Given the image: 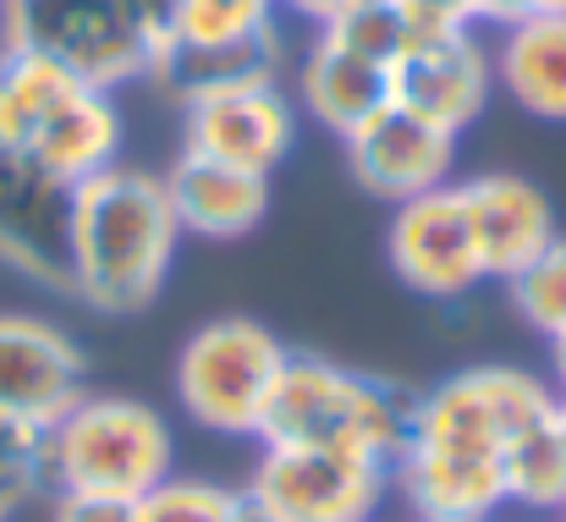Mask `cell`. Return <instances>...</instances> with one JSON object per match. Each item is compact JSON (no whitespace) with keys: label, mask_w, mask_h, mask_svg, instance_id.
I'll use <instances>...</instances> for the list:
<instances>
[{"label":"cell","mask_w":566,"mask_h":522,"mask_svg":"<svg viewBox=\"0 0 566 522\" xmlns=\"http://www.w3.org/2000/svg\"><path fill=\"white\" fill-rule=\"evenodd\" d=\"M182 226L166 181L138 166H111L72 187L66 220V297L94 314L133 320L160 303L177 264Z\"/></svg>","instance_id":"6da1fadb"},{"label":"cell","mask_w":566,"mask_h":522,"mask_svg":"<svg viewBox=\"0 0 566 522\" xmlns=\"http://www.w3.org/2000/svg\"><path fill=\"white\" fill-rule=\"evenodd\" d=\"M418 390H401L390 379L342 368L319 352H292L275 385V401L264 413L259 446H331L379 462L396 479V462L412 440Z\"/></svg>","instance_id":"7a4b0ae2"},{"label":"cell","mask_w":566,"mask_h":522,"mask_svg":"<svg viewBox=\"0 0 566 522\" xmlns=\"http://www.w3.org/2000/svg\"><path fill=\"white\" fill-rule=\"evenodd\" d=\"M0 144L28 155L61 187H77L122 160L116 94L0 44Z\"/></svg>","instance_id":"3957f363"},{"label":"cell","mask_w":566,"mask_h":522,"mask_svg":"<svg viewBox=\"0 0 566 522\" xmlns=\"http://www.w3.org/2000/svg\"><path fill=\"white\" fill-rule=\"evenodd\" d=\"M177 473V435L160 407L116 390H83L44 435V490L144 501Z\"/></svg>","instance_id":"277c9868"},{"label":"cell","mask_w":566,"mask_h":522,"mask_svg":"<svg viewBox=\"0 0 566 522\" xmlns=\"http://www.w3.org/2000/svg\"><path fill=\"white\" fill-rule=\"evenodd\" d=\"M286 357V342L259 320H209L177 352V401L220 440H259Z\"/></svg>","instance_id":"5b68a950"},{"label":"cell","mask_w":566,"mask_h":522,"mask_svg":"<svg viewBox=\"0 0 566 522\" xmlns=\"http://www.w3.org/2000/svg\"><path fill=\"white\" fill-rule=\"evenodd\" d=\"M556 407H562V390L545 385L539 374L506 368V363H479V368H462V374L440 379L434 390H418L407 446H434V451H468V457L506 462V451L523 435H534L539 424H551Z\"/></svg>","instance_id":"8992f818"},{"label":"cell","mask_w":566,"mask_h":522,"mask_svg":"<svg viewBox=\"0 0 566 522\" xmlns=\"http://www.w3.org/2000/svg\"><path fill=\"white\" fill-rule=\"evenodd\" d=\"M0 44L111 94L155 77V44L138 33L122 0H0Z\"/></svg>","instance_id":"52a82bcc"},{"label":"cell","mask_w":566,"mask_h":522,"mask_svg":"<svg viewBox=\"0 0 566 522\" xmlns=\"http://www.w3.org/2000/svg\"><path fill=\"white\" fill-rule=\"evenodd\" d=\"M390 490L379 462L331 446H259L253 479L242 484L264 522H375Z\"/></svg>","instance_id":"ba28073f"},{"label":"cell","mask_w":566,"mask_h":522,"mask_svg":"<svg viewBox=\"0 0 566 522\" xmlns=\"http://www.w3.org/2000/svg\"><path fill=\"white\" fill-rule=\"evenodd\" d=\"M385 259L401 275V286H412L418 297H434V303H457V297H468L473 286L490 281L484 264H479L473 226H468V209L457 198V181L390 209Z\"/></svg>","instance_id":"9c48e42d"},{"label":"cell","mask_w":566,"mask_h":522,"mask_svg":"<svg viewBox=\"0 0 566 522\" xmlns=\"http://www.w3.org/2000/svg\"><path fill=\"white\" fill-rule=\"evenodd\" d=\"M182 144L198 155L231 160L242 171L275 176L297 144V111L275 77L226 83L182 100Z\"/></svg>","instance_id":"30bf717a"},{"label":"cell","mask_w":566,"mask_h":522,"mask_svg":"<svg viewBox=\"0 0 566 522\" xmlns=\"http://www.w3.org/2000/svg\"><path fill=\"white\" fill-rule=\"evenodd\" d=\"M490 94H495V61L473 39V28L440 33V39H412L407 55L390 66V105L434 122L451 138H462L484 116Z\"/></svg>","instance_id":"8fae6325"},{"label":"cell","mask_w":566,"mask_h":522,"mask_svg":"<svg viewBox=\"0 0 566 522\" xmlns=\"http://www.w3.org/2000/svg\"><path fill=\"white\" fill-rule=\"evenodd\" d=\"M66 220L72 187L0 144V264L33 286L66 292Z\"/></svg>","instance_id":"7c38bea8"},{"label":"cell","mask_w":566,"mask_h":522,"mask_svg":"<svg viewBox=\"0 0 566 522\" xmlns=\"http://www.w3.org/2000/svg\"><path fill=\"white\" fill-rule=\"evenodd\" d=\"M342 155H347V171L358 176V187L385 198L390 209L446 187L457 171V138L401 105H385L358 133H347Z\"/></svg>","instance_id":"4fadbf2b"},{"label":"cell","mask_w":566,"mask_h":522,"mask_svg":"<svg viewBox=\"0 0 566 522\" xmlns=\"http://www.w3.org/2000/svg\"><path fill=\"white\" fill-rule=\"evenodd\" d=\"M77 342L39 314H0V413L50 429L88 385Z\"/></svg>","instance_id":"5bb4252c"},{"label":"cell","mask_w":566,"mask_h":522,"mask_svg":"<svg viewBox=\"0 0 566 522\" xmlns=\"http://www.w3.org/2000/svg\"><path fill=\"white\" fill-rule=\"evenodd\" d=\"M457 198L468 209L473 248H479V264H484L490 281H512L528 259H539L562 237L556 203L528 176L512 171L468 176V181H457Z\"/></svg>","instance_id":"9a60e30c"},{"label":"cell","mask_w":566,"mask_h":522,"mask_svg":"<svg viewBox=\"0 0 566 522\" xmlns=\"http://www.w3.org/2000/svg\"><path fill=\"white\" fill-rule=\"evenodd\" d=\"M166 181L171 215L182 226V237H203V242H231L248 237L264 215H270V176L242 171L231 160L198 155V149H177Z\"/></svg>","instance_id":"2e32d148"},{"label":"cell","mask_w":566,"mask_h":522,"mask_svg":"<svg viewBox=\"0 0 566 522\" xmlns=\"http://www.w3.org/2000/svg\"><path fill=\"white\" fill-rule=\"evenodd\" d=\"M297 100H303V116L314 127L347 138L390 105V66L319 33L297 61Z\"/></svg>","instance_id":"e0dca14e"},{"label":"cell","mask_w":566,"mask_h":522,"mask_svg":"<svg viewBox=\"0 0 566 522\" xmlns=\"http://www.w3.org/2000/svg\"><path fill=\"white\" fill-rule=\"evenodd\" d=\"M495 61V88L534 122L566 127V11H528L506 22Z\"/></svg>","instance_id":"ac0fdd59"},{"label":"cell","mask_w":566,"mask_h":522,"mask_svg":"<svg viewBox=\"0 0 566 522\" xmlns=\"http://www.w3.org/2000/svg\"><path fill=\"white\" fill-rule=\"evenodd\" d=\"M275 11H281L275 0H182L166 50H259V44H281Z\"/></svg>","instance_id":"d6986e66"},{"label":"cell","mask_w":566,"mask_h":522,"mask_svg":"<svg viewBox=\"0 0 566 522\" xmlns=\"http://www.w3.org/2000/svg\"><path fill=\"white\" fill-rule=\"evenodd\" d=\"M506 507L539 512V518H562L566 512V429L562 407L551 424H539L534 435H523L506 451Z\"/></svg>","instance_id":"ffe728a7"},{"label":"cell","mask_w":566,"mask_h":522,"mask_svg":"<svg viewBox=\"0 0 566 522\" xmlns=\"http://www.w3.org/2000/svg\"><path fill=\"white\" fill-rule=\"evenodd\" d=\"M506 297L517 309L523 325H534L545 342L566 331V237H556L539 259H528L512 281H506Z\"/></svg>","instance_id":"44dd1931"},{"label":"cell","mask_w":566,"mask_h":522,"mask_svg":"<svg viewBox=\"0 0 566 522\" xmlns=\"http://www.w3.org/2000/svg\"><path fill=\"white\" fill-rule=\"evenodd\" d=\"M242 512H248L242 490L209 479H177V473L138 501V522H242Z\"/></svg>","instance_id":"7402d4cb"},{"label":"cell","mask_w":566,"mask_h":522,"mask_svg":"<svg viewBox=\"0 0 566 522\" xmlns=\"http://www.w3.org/2000/svg\"><path fill=\"white\" fill-rule=\"evenodd\" d=\"M319 33H331L336 44L369 55L379 66H396V61L407 55V44H412V28H407V17H401L390 0H358L353 11H342V17H336L331 28H319Z\"/></svg>","instance_id":"603a6c76"},{"label":"cell","mask_w":566,"mask_h":522,"mask_svg":"<svg viewBox=\"0 0 566 522\" xmlns=\"http://www.w3.org/2000/svg\"><path fill=\"white\" fill-rule=\"evenodd\" d=\"M44 435L50 429L0 413V484H11L22 495L44 490Z\"/></svg>","instance_id":"cb8c5ba5"},{"label":"cell","mask_w":566,"mask_h":522,"mask_svg":"<svg viewBox=\"0 0 566 522\" xmlns=\"http://www.w3.org/2000/svg\"><path fill=\"white\" fill-rule=\"evenodd\" d=\"M390 6L407 17L412 39H440V33H462V28H473L468 0H390Z\"/></svg>","instance_id":"d4e9b609"},{"label":"cell","mask_w":566,"mask_h":522,"mask_svg":"<svg viewBox=\"0 0 566 522\" xmlns=\"http://www.w3.org/2000/svg\"><path fill=\"white\" fill-rule=\"evenodd\" d=\"M50 522H138V501H105V495H55Z\"/></svg>","instance_id":"484cf974"},{"label":"cell","mask_w":566,"mask_h":522,"mask_svg":"<svg viewBox=\"0 0 566 522\" xmlns=\"http://www.w3.org/2000/svg\"><path fill=\"white\" fill-rule=\"evenodd\" d=\"M177 6H182V0H122V11L138 22V33L155 44V61H160V50H166V39H171Z\"/></svg>","instance_id":"4316f807"},{"label":"cell","mask_w":566,"mask_h":522,"mask_svg":"<svg viewBox=\"0 0 566 522\" xmlns=\"http://www.w3.org/2000/svg\"><path fill=\"white\" fill-rule=\"evenodd\" d=\"M281 11H292V17H303V22H314V28H331L342 11H353L358 0H275Z\"/></svg>","instance_id":"83f0119b"},{"label":"cell","mask_w":566,"mask_h":522,"mask_svg":"<svg viewBox=\"0 0 566 522\" xmlns=\"http://www.w3.org/2000/svg\"><path fill=\"white\" fill-rule=\"evenodd\" d=\"M468 11H473V22H517V17H528V0H468Z\"/></svg>","instance_id":"f1b7e54d"},{"label":"cell","mask_w":566,"mask_h":522,"mask_svg":"<svg viewBox=\"0 0 566 522\" xmlns=\"http://www.w3.org/2000/svg\"><path fill=\"white\" fill-rule=\"evenodd\" d=\"M551 368H556V390L566 396V331L551 336Z\"/></svg>","instance_id":"f546056e"},{"label":"cell","mask_w":566,"mask_h":522,"mask_svg":"<svg viewBox=\"0 0 566 522\" xmlns=\"http://www.w3.org/2000/svg\"><path fill=\"white\" fill-rule=\"evenodd\" d=\"M22 501H28L22 490H11V484H0V522H11V518H17V512H22Z\"/></svg>","instance_id":"4dcf8cb0"},{"label":"cell","mask_w":566,"mask_h":522,"mask_svg":"<svg viewBox=\"0 0 566 522\" xmlns=\"http://www.w3.org/2000/svg\"><path fill=\"white\" fill-rule=\"evenodd\" d=\"M528 11H566V0H528Z\"/></svg>","instance_id":"1f68e13d"},{"label":"cell","mask_w":566,"mask_h":522,"mask_svg":"<svg viewBox=\"0 0 566 522\" xmlns=\"http://www.w3.org/2000/svg\"><path fill=\"white\" fill-rule=\"evenodd\" d=\"M562 429H566V396H562Z\"/></svg>","instance_id":"d6a6232c"},{"label":"cell","mask_w":566,"mask_h":522,"mask_svg":"<svg viewBox=\"0 0 566 522\" xmlns=\"http://www.w3.org/2000/svg\"><path fill=\"white\" fill-rule=\"evenodd\" d=\"M451 522H479V518H451Z\"/></svg>","instance_id":"836d02e7"},{"label":"cell","mask_w":566,"mask_h":522,"mask_svg":"<svg viewBox=\"0 0 566 522\" xmlns=\"http://www.w3.org/2000/svg\"><path fill=\"white\" fill-rule=\"evenodd\" d=\"M562 522H566V512H562Z\"/></svg>","instance_id":"e575fe53"}]
</instances>
